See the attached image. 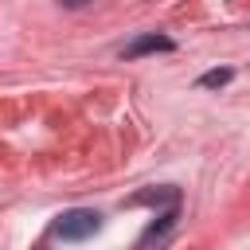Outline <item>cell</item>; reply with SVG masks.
Masks as SVG:
<instances>
[{
    "label": "cell",
    "instance_id": "1",
    "mask_svg": "<svg viewBox=\"0 0 250 250\" xmlns=\"http://www.w3.org/2000/svg\"><path fill=\"white\" fill-rule=\"evenodd\" d=\"M98 227H102V215L90 211V207H74V211H62V215L55 219V234L66 238V242H82V238H90Z\"/></svg>",
    "mask_w": 250,
    "mask_h": 250
},
{
    "label": "cell",
    "instance_id": "2",
    "mask_svg": "<svg viewBox=\"0 0 250 250\" xmlns=\"http://www.w3.org/2000/svg\"><path fill=\"white\" fill-rule=\"evenodd\" d=\"M176 43L168 39V35H156V31H148V35H137L133 43H125L121 47V55L125 59H141V55H156V51H172Z\"/></svg>",
    "mask_w": 250,
    "mask_h": 250
},
{
    "label": "cell",
    "instance_id": "3",
    "mask_svg": "<svg viewBox=\"0 0 250 250\" xmlns=\"http://www.w3.org/2000/svg\"><path fill=\"white\" fill-rule=\"evenodd\" d=\"M176 199H180V191H176V188H156V191L137 195V203H176Z\"/></svg>",
    "mask_w": 250,
    "mask_h": 250
},
{
    "label": "cell",
    "instance_id": "4",
    "mask_svg": "<svg viewBox=\"0 0 250 250\" xmlns=\"http://www.w3.org/2000/svg\"><path fill=\"white\" fill-rule=\"evenodd\" d=\"M230 78H234V70H230V66H219V70H207V74L199 78V86H227Z\"/></svg>",
    "mask_w": 250,
    "mask_h": 250
},
{
    "label": "cell",
    "instance_id": "5",
    "mask_svg": "<svg viewBox=\"0 0 250 250\" xmlns=\"http://www.w3.org/2000/svg\"><path fill=\"white\" fill-rule=\"evenodd\" d=\"M59 4H62V8H86L90 0H59Z\"/></svg>",
    "mask_w": 250,
    "mask_h": 250
}]
</instances>
